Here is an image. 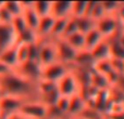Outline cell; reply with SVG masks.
I'll return each mask as SVG.
<instances>
[{
    "label": "cell",
    "mask_w": 124,
    "mask_h": 119,
    "mask_svg": "<svg viewBox=\"0 0 124 119\" xmlns=\"http://www.w3.org/2000/svg\"><path fill=\"white\" fill-rule=\"evenodd\" d=\"M52 1H34L33 2V9L37 13L39 17H44L50 15L51 12Z\"/></svg>",
    "instance_id": "24"
},
{
    "label": "cell",
    "mask_w": 124,
    "mask_h": 119,
    "mask_svg": "<svg viewBox=\"0 0 124 119\" xmlns=\"http://www.w3.org/2000/svg\"><path fill=\"white\" fill-rule=\"evenodd\" d=\"M11 26H12L13 30L15 32L16 36L20 35L22 32H24V30L27 28V25H26V23H25V21H24V19H23L22 15L13 17L12 22H11Z\"/></svg>",
    "instance_id": "30"
},
{
    "label": "cell",
    "mask_w": 124,
    "mask_h": 119,
    "mask_svg": "<svg viewBox=\"0 0 124 119\" xmlns=\"http://www.w3.org/2000/svg\"><path fill=\"white\" fill-rule=\"evenodd\" d=\"M33 2L34 1H30V2L22 1V6H23L22 16H23L24 21H25L26 25H27V28H31V29L36 32L40 17L37 15V13L33 9Z\"/></svg>",
    "instance_id": "11"
},
{
    "label": "cell",
    "mask_w": 124,
    "mask_h": 119,
    "mask_svg": "<svg viewBox=\"0 0 124 119\" xmlns=\"http://www.w3.org/2000/svg\"><path fill=\"white\" fill-rule=\"evenodd\" d=\"M56 106L66 117V114H68V111H69V106H70V98L60 95V98L58 99V101H57V103H56Z\"/></svg>",
    "instance_id": "32"
},
{
    "label": "cell",
    "mask_w": 124,
    "mask_h": 119,
    "mask_svg": "<svg viewBox=\"0 0 124 119\" xmlns=\"http://www.w3.org/2000/svg\"><path fill=\"white\" fill-rule=\"evenodd\" d=\"M93 70L96 72L97 74H100L102 76H108L112 70L111 64H110V60H106V61H100V62H96L93 66Z\"/></svg>",
    "instance_id": "26"
},
{
    "label": "cell",
    "mask_w": 124,
    "mask_h": 119,
    "mask_svg": "<svg viewBox=\"0 0 124 119\" xmlns=\"http://www.w3.org/2000/svg\"><path fill=\"white\" fill-rule=\"evenodd\" d=\"M48 108L49 106L41 101H27L17 113L30 119H48Z\"/></svg>",
    "instance_id": "2"
},
{
    "label": "cell",
    "mask_w": 124,
    "mask_h": 119,
    "mask_svg": "<svg viewBox=\"0 0 124 119\" xmlns=\"http://www.w3.org/2000/svg\"><path fill=\"white\" fill-rule=\"evenodd\" d=\"M87 103L84 100V98L79 93L70 98V106L66 114V117H73V116H79L81 113L86 108Z\"/></svg>",
    "instance_id": "15"
},
{
    "label": "cell",
    "mask_w": 124,
    "mask_h": 119,
    "mask_svg": "<svg viewBox=\"0 0 124 119\" xmlns=\"http://www.w3.org/2000/svg\"><path fill=\"white\" fill-rule=\"evenodd\" d=\"M4 119H30V118L24 117V116H22L21 114H19V113H15V114H12V115L8 116V117Z\"/></svg>",
    "instance_id": "40"
},
{
    "label": "cell",
    "mask_w": 124,
    "mask_h": 119,
    "mask_svg": "<svg viewBox=\"0 0 124 119\" xmlns=\"http://www.w3.org/2000/svg\"><path fill=\"white\" fill-rule=\"evenodd\" d=\"M122 28V25L118 21L116 16L106 15L101 20L96 22V29L101 34L103 39H110L114 37Z\"/></svg>",
    "instance_id": "4"
},
{
    "label": "cell",
    "mask_w": 124,
    "mask_h": 119,
    "mask_svg": "<svg viewBox=\"0 0 124 119\" xmlns=\"http://www.w3.org/2000/svg\"><path fill=\"white\" fill-rule=\"evenodd\" d=\"M88 1H72V11H71V16L73 17H82L85 15L86 8H87Z\"/></svg>",
    "instance_id": "27"
},
{
    "label": "cell",
    "mask_w": 124,
    "mask_h": 119,
    "mask_svg": "<svg viewBox=\"0 0 124 119\" xmlns=\"http://www.w3.org/2000/svg\"><path fill=\"white\" fill-rule=\"evenodd\" d=\"M3 7L13 17L22 15L23 13V6L21 1H7L3 2Z\"/></svg>",
    "instance_id": "25"
},
{
    "label": "cell",
    "mask_w": 124,
    "mask_h": 119,
    "mask_svg": "<svg viewBox=\"0 0 124 119\" xmlns=\"http://www.w3.org/2000/svg\"><path fill=\"white\" fill-rule=\"evenodd\" d=\"M107 117L109 119H124V112L116 114H111V115H107Z\"/></svg>",
    "instance_id": "39"
},
{
    "label": "cell",
    "mask_w": 124,
    "mask_h": 119,
    "mask_svg": "<svg viewBox=\"0 0 124 119\" xmlns=\"http://www.w3.org/2000/svg\"><path fill=\"white\" fill-rule=\"evenodd\" d=\"M116 19L118 21L120 22L121 25H124V1L121 2L120 1V4H119V8H118V11H116Z\"/></svg>",
    "instance_id": "35"
},
{
    "label": "cell",
    "mask_w": 124,
    "mask_h": 119,
    "mask_svg": "<svg viewBox=\"0 0 124 119\" xmlns=\"http://www.w3.org/2000/svg\"><path fill=\"white\" fill-rule=\"evenodd\" d=\"M54 21H56V19L54 16H51V15H47V16H44L39 19V23L36 29L39 41L49 39L50 33H51L52 27H54Z\"/></svg>",
    "instance_id": "12"
},
{
    "label": "cell",
    "mask_w": 124,
    "mask_h": 119,
    "mask_svg": "<svg viewBox=\"0 0 124 119\" xmlns=\"http://www.w3.org/2000/svg\"><path fill=\"white\" fill-rule=\"evenodd\" d=\"M113 87H116L122 92H124V75H120V76H119L118 81H116V86H113Z\"/></svg>",
    "instance_id": "36"
},
{
    "label": "cell",
    "mask_w": 124,
    "mask_h": 119,
    "mask_svg": "<svg viewBox=\"0 0 124 119\" xmlns=\"http://www.w3.org/2000/svg\"><path fill=\"white\" fill-rule=\"evenodd\" d=\"M122 28H123V29H124V25H123V26H122Z\"/></svg>",
    "instance_id": "46"
},
{
    "label": "cell",
    "mask_w": 124,
    "mask_h": 119,
    "mask_svg": "<svg viewBox=\"0 0 124 119\" xmlns=\"http://www.w3.org/2000/svg\"><path fill=\"white\" fill-rule=\"evenodd\" d=\"M77 32H78V27H77V19L76 17L70 16L69 20H68V23H66L64 33H63V35H62L61 38H65V37L75 34V33H77Z\"/></svg>",
    "instance_id": "29"
},
{
    "label": "cell",
    "mask_w": 124,
    "mask_h": 119,
    "mask_svg": "<svg viewBox=\"0 0 124 119\" xmlns=\"http://www.w3.org/2000/svg\"><path fill=\"white\" fill-rule=\"evenodd\" d=\"M77 27H78L79 33L86 35L92 29L96 28V22L88 16H82L77 19Z\"/></svg>",
    "instance_id": "23"
},
{
    "label": "cell",
    "mask_w": 124,
    "mask_h": 119,
    "mask_svg": "<svg viewBox=\"0 0 124 119\" xmlns=\"http://www.w3.org/2000/svg\"><path fill=\"white\" fill-rule=\"evenodd\" d=\"M73 68H74L73 66L68 65V64L61 63V62H56V63H52L50 65L43 67V69H41V79L57 83L69 72L73 70Z\"/></svg>",
    "instance_id": "3"
},
{
    "label": "cell",
    "mask_w": 124,
    "mask_h": 119,
    "mask_svg": "<svg viewBox=\"0 0 124 119\" xmlns=\"http://www.w3.org/2000/svg\"><path fill=\"white\" fill-rule=\"evenodd\" d=\"M103 16H106V13H105V10H103L102 3H101V1H97L96 6H95L94 10L92 12V15H90V19H93L95 22H97L102 19Z\"/></svg>",
    "instance_id": "33"
},
{
    "label": "cell",
    "mask_w": 124,
    "mask_h": 119,
    "mask_svg": "<svg viewBox=\"0 0 124 119\" xmlns=\"http://www.w3.org/2000/svg\"><path fill=\"white\" fill-rule=\"evenodd\" d=\"M72 1H52L50 15L54 19H65L71 16Z\"/></svg>",
    "instance_id": "13"
},
{
    "label": "cell",
    "mask_w": 124,
    "mask_h": 119,
    "mask_svg": "<svg viewBox=\"0 0 124 119\" xmlns=\"http://www.w3.org/2000/svg\"><path fill=\"white\" fill-rule=\"evenodd\" d=\"M123 107H124V101H123Z\"/></svg>",
    "instance_id": "45"
},
{
    "label": "cell",
    "mask_w": 124,
    "mask_h": 119,
    "mask_svg": "<svg viewBox=\"0 0 124 119\" xmlns=\"http://www.w3.org/2000/svg\"><path fill=\"white\" fill-rule=\"evenodd\" d=\"M13 69H11L10 67H8L7 65H4L3 63L0 62V76H3V75H7L9 73H11Z\"/></svg>",
    "instance_id": "37"
},
{
    "label": "cell",
    "mask_w": 124,
    "mask_h": 119,
    "mask_svg": "<svg viewBox=\"0 0 124 119\" xmlns=\"http://www.w3.org/2000/svg\"><path fill=\"white\" fill-rule=\"evenodd\" d=\"M123 75H124V61H123Z\"/></svg>",
    "instance_id": "44"
},
{
    "label": "cell",
    "mask_w": 124,
    "mask_h": 119,
    "mask_svg": "<svg viewBox=\"0 0 124 119\" xmlns=\"http://www.w3.org/2000/svg\"><path fill=\"white\" fill-rule=\"evenodd\" d=\"M110 64H111L112 70L116 72L119 75H123V61L118 59H110Z\"/></svg>",
    "instance_id": "34"
},
{
    "label": "cell",
    "mask_w": 124,
    "mask_h": 119,
    "mask_svg": "<svg viewBox=\"0 0 124 119\" xmlns=\"http://www.w3.org/2000/svg\"><path fill=\"white\" fill-rule=\"evenodd\" d=\"M16 56L19 65L28 61V45L16 43Z\"/></svg>",
    "instance_id": "28"
},
{
    "label": "cell",
    "mask_w": 124,
    "mask_h": 119,
    "mask_svg": "<svg viewBox=\"0 0 124 119\" xmlns=\"http://www.w3.org/2000/svg\"><path fill=\"white\" fill-rule=\"evenodd\" d=\"M57 89L60 95L68 98L79 93V85L73 70L69 72L57 82Z\"/></svg>",
    "instance_id": "5"
},
{
    "label": "cell",
    "mask_w": 124,
    "mask_h": 119,
    "mask_svg": "<svg viewBox=\"0 0 124 119\" xmlns=\"http://www.w3.org/2000/svg\"><path fill=\"white\" fill-rule=\"evenodd\" d=\"M0 88L3 96H15L27 101H41L38 82L21 76L14 70L0 76Z\"/></svg>",
    "instance_id": "1"
},
{
    "label": "cell",
    "mask_w": 124,
    "mask_h": 119,
    "mask_svg": "<svg viewBox=\"0 0 124 119\" xmlns=\"http://www.w3.org/2000/svg\"><path fill=\"white\" fill-rule=\"evenodd\" d=\"M39 42H40V49H39L38 62L41 67L58 62V54H57V47L54 40L47 39Z\"/></svg>",
    "instance_id": "6"
},
{
    "label": "cell",
    "mask_w": 124,
    "mask_h": 119,
    "mask_svg": "<svg viewBox=\"0 0 124 119\" xmlns=\"http://www.w3.org/2000/svg\"><path fill=\"white\" fill-rule=\"evenodd\" d=\"M90 54H92V58L95 63L100 61H106V60H110L111 59V54H110L109 41L107 39H103L100 43H98L90 51Z\"/></svg>",
    "instance_id": "14"
},
{
    "label": "cell",
    "mask_w": 124,
    "mask_h": 119,
    "mask_svg": "<svg viewBox=\"0 0 124 119\" xmlns=\"http://www.w3.org/2000/svg\"><path fill=\"white\" fill-rule=\"evenodd\" d=\"M3 96V93H2V90H1V88H0V99Z\"/></svg>",
    "instance_id": "43"
},
{
    "label": "cell",
    "mask_w": 124,
    "mask_h": 119,
    "mask_svg": "<svg viewBox=\"0 0 124 119\" xmlns=\"http://www.w3.org/2000/svg\"><path fill=\"white\" fill-rule=\"evenodd\" d=\"M90 86L96 88L97 90H103L110 88V85L108 82L107 78L100 74H97L94 70L92 72V76H90Z\"/></svg>",
    "instance_id": "22"
},
{
    "label": "cell",
    "mask_w": 124,
    "mask_h": 119,
    "mask_svg": "<svg viewBox=\"0 0 124 119\" xmlns=\"http://www.w3.org/2000/svg\"><path fill=\"white\" fill-rule=\"evenodd\" d=\"M39 38L37 36V33L31 28H26L24 32L17 35L16 43H23V45H32V43L38 42Z\"/></svg>",
    "instance_id": "20"
},
{
    "label": "cell",
    "mask_w": 124,
    "mask_h": 119,
    "mask_svg": "<svg viewBox=\"0 0 124 119\" xmlns=\"http://www.w3.org/2000/svg\"><path fill=\"white\" fill-rule=\"evenodd\" d=\"M0 62L13 70L19 66L16 56V45L14 47L10 48V49L6 50V51H3L2 53H0Z\"/></svg>",
    "instance_id": "17"
},
{
    "label": "cell",
    "mask_w": 124,
    "mask_h": 119,
    "mask_svg": "<svg viewBox=\"0 0 124 119\" xmlns=\"http://www.w3.org/2000/svg\"><path fill=\"white\" fill-rule=\"evenodd\" d=\"M107 40L109 41L111 59H118V60H122V61H124V48L118 41V39L116 38V36L110 38V39H107Z\"/></svg>",
    "instance_id": "21"
},
{
    "label": "cell",
    "mask_w": 124,
    "mask_h": 119,
    "mask_svg": "<svg viewBox=\"0 0 124 119\" xmlns=\"http://www.w3.org/2000/svg\"><path fill=\"white\" fill-rule=\"evenodd\" d=\"M56 42L57 47V54H58V62L68 64V65L73 66V62L76 58L77 51H75L64 39L58 38V39H52ZM74 67V66H73Z\"/></svg>",
    "instance_id": "8"
},
{
    "label": "cell",
    "mask_w": 124,
    "mask_h": 119,
    "mask_svg": "<svg viewBox=\"0 0 124 119\" xmlns=\"http://www.w3.org/2000/svg\"><path fill=\"white\" fill-rule=\"evenodd\" d=\"M103 7V10H105L106 15H113L116 16V11H118L119 8V4H120V1H109V2H106V1H101Z\"/></svg>",
    "instance_id": "31"
},
{
    "label": "cell",
    "mask_w": 124,
    "mask_h": 119,
    "mask_svg": "<svg viewBox=\"0 0 124 119\" xmlns=\"http://www.w3.org/2000/svg\"><path fill=\"white\" fill-rule=\"evenodd\" d=\"M41 69H43V67L38 62L27 61L17 66L14 69V72H16L21 76L25 77L32 81L39 82V80L41 79Z\"/></svg>",
    "instance_id": "9"
},
{
    "label": "cell",
    "mask_w": 124,
    "mask_h": 119,
    "mask_svg": "<svg viewBox=\"0 0 124 119\" xmlns=\"http://www.w3.org/2000/svg\"><path fill=\"white\" fill-rule=\"evenodd\" d=\"M25 102H27V100L15 98V96H2L0 99V115H1L2 119L7 118L12 114L17 113Z\"/></svg>",
    "instance_id": "7"
},
{
    "label": "cell",
    "mask_w": 124,
    "mask_h": 119,
    "mask_svg": "<svg viewBox=\"0 0 124 119\" xmlns=\"http://www.w3.org/2000/svg\"><path fill=\"white\" fill-rule=\"evenodd\" d=\"M95 62L92 58V54L88 51H83L77 52L76 58L73 62V66L76 68H84V69H90L93 68Z\"/></svg>",
    "instance_id": "16"
},
{
    "label": "cell",
    "mask_w": 124,
    "mask_h": 119,
    "mask_svg": "<svg viewBox=\"0 0 124 119\" xmlns=\"http://www.w3.org/2000/svg\"><path fill=\"white\" fill-rule=\"evenodd\" d=\"M77 52H81L84 50L85 48V35H83L82 33L77 32L73 35L65 37V38H62Z\"/></svg>",
    "instance_id": "19"
},
{
    "label": "cell",
    "mask_w": 124,
    "mask_h": 119,
    "mask_svg": "<svg viewBox=\"0 0 124 119\" xmlns=\"http://www.w3.org/2000/svg\"><path fill=\"white\" fill-rule=\"evenodd\" d=\"M96 119H109V118H108L106 115H100V116H98Z\"/></svg>",
    "instance_id": "42"
},
{
    "label": "cell",
    "mask_w": 124,
    "mask_h": 119,
    "mask_svg": "<svg viewBox=\"0 0 124 119\" xmlns=\"http://www.w3.org/2000/svg\"><path fill=\"white\" fill-rule=\"evenodd\" d=\"M17 36L11 24L0 23V53L16 45Z\"/></svg>",
    "instance_id": "10"
},
{
    "label": "cell",
    "mask_w": 124,
    "mask_h": 119,
    "mask_svg": "<svg viewBox=\"0 0 124 119\" xmlns=\"http://www.w3.org/2000/svg\"><path fill=\"white\" fill-rule=\"evenodd\" d=\"M64 119H85V118L81 117V116H73V117H65Z\"/></svg>",
    "instance_id": "41"
},
{
    "label": "cell",
    "mask_w": 124,
    "mask_h": 119,
    "mask_svg": "<svg viewBox=\"0 0 124 119\" xmlns=\"http://www.w3.org/2000/svg\"><path fill=\"white\" fill-rule=\"evenodd\" d=\"M102 40H103V37L101 36V34L96 28H94V29H92L89 33H87L85 35V48H84V50L90 52Z\"/></svg>",
    "instance_id": "18"
},
{
    "label": "cell",
    "mask_w": 124,
    "mask_h": 119,
    "mask_svg": "<svg viewBox=\"0 0 124 119\" xmlns=\"http://www.w3.org/2000/svg\"><path fill=\"white\" fill-rule=\"evenodd\" d=\"M116 38L118 39V41L121 43V46L124 48V29L121 28V30L116 35Z\"/></svg>",
    "instance_id": "38"
}]
</instances>
